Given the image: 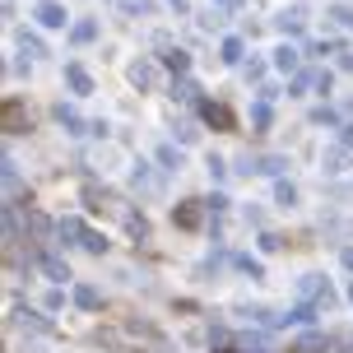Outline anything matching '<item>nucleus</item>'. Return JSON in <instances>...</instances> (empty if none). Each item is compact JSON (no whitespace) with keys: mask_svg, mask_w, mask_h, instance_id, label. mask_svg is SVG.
Listing matches in <instances>:
<instances>
[{"mask_svg":"<svg viewBox=\"0 0 353 353\" xmlns=\"http://www.w3.org/2000/svg\"><path fill=\"white\" fill-rule=\"evenodd\" d=\"M172 5H176V10H186V0H172Z\"/></svg>","mask_w":353,"mask_h":353,"instance_id":"e433bc0d","label":"nucleus"},{"mask_svg":"<svg viewBox=\"0 0 353 353\" xmlns=\"http://www.w3.org/2000/svg\"><path fill=\"white\" fill-rule=\"evenodd\" d=\"M210 5H219V10H237L242 0H210Z\"/></svg>","mask_w":353,"mask_h":353,"instance_id":"72a5a7b5","label":"nucleus"},{"mask_svg":"<svg viewBox=\"0 0 353 353\" xmlns=\"http://www.w3.org/2000/svg\"><path fill=\"white\" fill-rule=\"evenodd\" d=\"M344 265H349V270H353V247H344Z\"/></svg>","mask_w":353,"mask_h":353,"instance_id":"c9c22d12","label":"nucleus"},{"mask_svg":"<svg viewBox=\"0 0 353 353\" xmlns=\"http://www.w3.org/2000/svg\"><path fill=\"white\" fill-rule=\"evenodd\" d=\"M298 293L307 302H316L321 312H330V307H335V293H330V283L321 279V274H302V279H298Z\"/></svg>","mask_w":353,"mask_h":353,"instance_id":"7ed1b4c3","label":"nucleus"},{"mask_svg":"<svg viewBox=\"0 0 353 353\" xmlns=\"http://www.w3.org/2000/svg\"><path fill=\"white\" fill-rule=\"evenodd\" d=\"M19 47H23V52H28V56H47V47H42V37H33V33H28V28L19 33Z\"/></svg>","mask_w":353,"mask_h":353,"instance_id":"393cba45","label":"nucleus"},{"mask_svg":"<svg viewBox=\"0 0 353 353\" xmlns=\"http://www.w3.org/2000/svg\"><path fill=\"white\" fill-rule=\"evenodd\" d=\"M93 37H98V23H93V19H79V23L70 28V42H74V47H84V42H93Z\"/></svg>","mask_w":353,"mask_h":353,"instance_id":"f3484780","label":"nucleus"},{"mask_svg":"<svg viewBox=\"0 0 353 353\" xmlns=\"http://www.w3.org/2000/svg\"><path fill=\"white\" fill-rule=\"evenodd\" d=\"M130 79L140 88H154V65H149V61H135V65H130Z\"/></svg>","mask_w":353,"mask_h":353,"instance_id":"aec40b11","label":"nucleus"},{"mask_svg":"<svg viewBox=\"0 0 353 353\" xmlns=\"http://www.w3.org/2000/svg\"><path fill=\"white\" fill-rule=\"evenodd\" d=\"M65 79H70V88H74V93H93V79H88V70H84V65H65Z\"/></svg>","mask_w":353,"mask_h":353,"instance_id":"2eb2a0df","label":"nucleus"},{"mask_svg":"<svg viewBox=\"0 0 353 353\" xmlns=\"http://www.w3.org/2000/svg\"><path fill=\"white\" fill-rule=\"evenodd\" d=\"M251 125H256V130H270V103H265V98L251 107Z\"/></svg>","mask_w":353,"mask_h":353,"instance_id":"bb28decb","label":"nucleus"},{"mask_svg":"<svg viewBox=\"0 0 353 353\" xmlns=\"http://www.w3.org/2000/svg\"><path fill=\"white\" fill-rule=\"evenodd\" d=\"M176 228H200V200H186V205H176Z\"/></svg>","mask_w":353,"mask_h":353,"instance_id":"f8f14e48","label":"nucleus"},{"mask_svg":"<svg viewBox=\"0 0 353 353\" xmlns=\"http://www.w3.org/2000/svg\"><path fill=\"white\" fill-rule=\"evenodd\" d=\"M312 121H316V125H335L339 117H335V112H330V107H321V112H312Z\"/></svg>","mask_w":353,"mask_h":353,"instance_id":"2f4dec72","label":"nucleus"},{"mask_svg":"<svg viewBox=\"0 0 353 353\" xmlns=\"http://www.w3.org/2000/svg\"><path fill=\"white\" fill-rule=\"evenodd\" d=\"M56 121L65 125V130H70V135H93V125H88L84 117H79V112H74V107H65V103L56 107Z\"/></svg>","mask_w":353,"mask_h":353,"instance_id":"0eeeda50","label":"nucleus"},{"mask_svg":"<svg viewBox=\"0 0 353 353\" xmlns=\"http://www.w3.org/2000/svg\"><path fill=\"white\" fill-rule=\"evenodd\" d=\"M344 144H349V149H353V121L344 125Z\"/></svg>","mask_w":353,"mask_h":353,"instance_id":"f704fd0d","label":"nucleus"},{"mask_svg":"<svg viewBox=\"0 0 353 353\" xmlns=\"http://www.w3.org/2000/svg\"><path fill=\"white\" fill-rule=\"evenodd\" d=\"M14 321L23 325V330H37V335H52V330H56L47 316H37V312H28V307H14Z\"/></svg>","mask_w":353,"mask_h":353,"instance_id":"9d476101","label":"nucleus"},{"mask_svg":"<svg viewBox=\"0 0 353 353\" xmlns=\"http://www.w3.org/2000/svg\"><path fill=\"white\" fill-rule=\"evenodd\" d=\"M321 163H325V172H330V176H339V172H349L353 149H349V144H335V149H330V154H325Z\"/></svg>","mask_w":353,"mask_h":353,"instance_id":"6e6552de","label":"nucleus"},{"mask_svg":"<svg viewBox=\"0 0 353 353\" xmlns=\"http://www.w3.org/2000/svg\"><path fill=\"white\" fill-rule=\"evenodd\" d=\"M274 205H283V210L298 205V186H293V181H279V186H274Z\"/></svg>","mask_w":353,"mask_h":353,"instance_id":"412c9836","label":"nucleus"},{"mask_svg":"<svg viewBox=\"0 0 353 353\" xmlns=\"http://www.w3.org/2000/svg\"><path fill=\"white\" fill-rule=\"evenodd\" d=\"M237 265H242V270H247L251 279H261V274H265V270H261V261H251V256H237Z\"/></svg>","mask_w":353,"mask_h":353,"instance_id":"7c9ffc66","label":"nucleus"},{"mask_svg":"<svg viewBox=\"0 0 353 353\" xmlns=\"http://www.w3.org/2000/svg\"><path fill=\"white\" fill-rule=\"evenodd\" d=\"M98 339L103 344H112V349H163V335L154 330V325H140V321H130V325H107V330H98Z\"/></svg>","mask_w":353,"mask_h":353,"instance_id":"f257e3e1","label":"nucleus"},{"mask_svg":"<svg viewBox=\"0 0 353 353\" xmlns=\"http://www.w3.org/2000/svg\"><path fill=\"white\" fill-rule=\"evenodd\" d=\"M176 140H181V144H191V140H195V130H191V121H176Z\"/></svg>","mask_w":353,"mask_h":353,"instance_id":"473e14b6","label":"nucleus"},{"mask_svg":"<svg viewBox=\"0 0 353 353\" xmlns=\"http://www.w3.org/2000/svg\"><path fill=\"white\" fill-rule=\"evenodd\" d=\"M302 23H307V19H302V10H283V14H279V28H283V33H302Z\"/></svg>","mask_w":353,"mask_h":353,"instance_id":"4be33fe9","label":"nucleus"},{"mask_svg":"<svg viewBox=\"0 0 353 353\" xmlns=\"http://www.w3.org/2000/svg\"><path fill=\"white\" fill-rule=\"evenodd\" d=\"M159 163L168 168V172H181V149H172V144H163V149H159Z\"/></svg>","mask_w":353,"mask_h":353,"instance_id":"5701e85b","label":"nucleus"},{"mask_svg":"<svg viewBox=\"0 0 353 353\" xmlns=\"http://www.w3.org/2000/svg\"><path fill=\"white\" fill-rule=\"evenodd\" d=\"M37 23L42 28H65V5L61 0H42L37 5Z\"/></svg>","mask_w":353,"mask_h":353,"instance_id":"423d86ee","label":"nucleus"},{"mask_svg":"<svg viewBox=\"0 0 353 353\" xmlns=\"http://www.w3.org/2000/svg\"><path fill=\"white\" fill-rule=\"evenodd\" d=\"M330 19L344 23V28H353V5H330Z\"/></svg>","mask_w":353,"mask_h":353,"instance_id":"c85d7f7f","label":"nucleus"},{"mask_svg":"<svg viewBox=\"0 0 353 353\" xmlns=\"http://www.w3.org/2000/svg\"><path fill=\"white\" fill-rule=\"evenodd\" d=\"M19 125H23V107L10 98V103H5V130H19Z\"/></svg>","mask_w":353,"mask_h":353,"instance_id":"a878e982","label":"nucleus"},{"mask_svg":"<svg viewBox=\"0 0 353 353\" xmlns=\"http://www.w3.org/2000/svg\"><path fill=\"white\" fill-rule=\"evenodd\" d=\"M37 265H42V274H47V279H56V283H65V279H70V265L61 261L56 251H37Z\"/></svg>","mask_w":353,"mask_h":353,"instance_id":"20e7f679","label":"nucleus"},{"mask_svg":"<svg viewBox=\"0 0 353 353\" xmlns=\"http://www.w3.org/2000/svg\"><path fill=\"white\" fill-rule=\"evenodd\" d=\"M19 195H23V181H19V172H14V163L5 159V200H10V205H14Z\"/></svg>","mask_w":353,"mask_h":353,"instance_id":"a211bd4d","label":"nucleus"},{"mask_svg":"<svg viewBox=\"0 0 353 353\" xmlns=\"http://www.w3.org/2000/svg\"><path fill=\"white\" fill-rule=\"evenodd\" d=\"M195 93H200V88H195L191 79H176V98H181V103H195Z\"/></svg>","mask_w":353,"mask_h":353,"instance_id":"c756f323","label":"nucleus"},{"mask_svg":"<svg viewBox=\"0 0 353 353\" xmlns=\"http://www.w3.org/2000/svg\"><path fill=\"white\" fill-rule=\"evenodd\" d=\"M56 237H65V242H74V247H84V237H88V228L84 223H79V219H61V223H56Z\"/></svg>","mask_w":353,"mask_h":353,"instance_id":"ddd939ff","label":"nucleus"},{"mask_svg":"<svg viewBox=\"0 0 353 353\" xmlns=\"http://www.w3.org/2000/svg\"><path fill=\"white\" fill-rule=\"evenodd\" d=\"M223 61H228V65L242 61V37H228V42H223Z\"/></svg>","mask_w":353,"mask_h":353,"instance_id":"cd10ccee","label":"nucleus"},{"mask_svg":"<svg viewBox=\"0 0 353 353\" xmlns=\"http://www.w3.org/2000/svg\"><path fill=\"white\" fill-rule=\"evenodd\" d=\"M28 228H33V237H37V251H47L52 247V232H61V228H52L47 214H37V210H28Z\"/></svg>","mask_w":353,"mask_h":353,"instance_id":"39448f33","label":"nucleus"},{"mask_svg":"<svg viewBox=\"0 0 353 353\" xmlns=\"http://www.w3.org/2000/svg\"><path fill=\"white\" fill-rule=\"evenodd\" d=\"M321 349H330V335L325 330H307V335L293 339V353H321Z\"/></svg>","mask_w":353,"mask_h":353,"instance_id":"1a4fd4ad","label":"nucleus"},{"mask_svg":"<svg viewBox=\"0 0 353 353\" xmlns=\"http://www.w3.org/2000/svg\"><path fill=\"white\" fill-rule=\"evenodd\" d=\"M74 302H79L84 312H98V307H103V293H98L93 283H79V288H74Z\"/></svg>","mask_w":353,"mask_h":353,"instance_id":"4468645a","label":"nucleus"},{"mask_svg":"<svg viewBox=\"0 0 353 353\" xmlns=\"http://www.w3.org/2000/svg\"><path fill=\"white\" fill-rule=\"evenodd\" d=\"M135 186H140V191H159V176L149 172V163H140V168H135Z\"/></svg>","mask_w":353,"mask_h":353,"instance_id":"b1692460","label":"nucleus"},{"mask_svg":"<svg viewBox=\"0 0 353 353\" xmlns=\"http://www.w3.org/2000/svg\"><path fill=\"white\" fill-rule=\"evenodd\" d=\"M163 65H168L172 74H186V70H191V56L181 52V47H168V56H163Z\"/></svg>","mask_w":353,"mask_h":353,"instance_id":"dca6fc26","label":"nucleus"},{"mask_svg":"<svg viewBox=\"0 0 353 353\" xmlns=\"http://www.w3.org/2000/svg\"><path fill=\"white\" fill-rule=\"evenodd\" d=\"M349 302H353V283H349Z\"/></svg>","mask_w":353,"mask_h":353,"instance_id":"4c0bfd02","label":"nucleus"},{"mask_svg":"<svg viewBox=\"0 0 353 353\" xmlns=\"http://www.w3.org/2000/svg\"><path fill=\"white\" fill-rule=\"evenodd\" d=\"M200 117L210 125H219V130H232V112L223 103H200Z\"/></svg>","mask_w":353,"mask_h":353,"instance_id":"9b49d317","label":"nucleus"},{"mask_svg":"<svg viewBox=\"0 0 353 353\" xmlns=\"http://www.w3.org/2000/svg\"><path fill=\"white\" fill-rule=\"evenodd\" d=\"M283 168H288V159H283V154H242V159H237V172L242 176H251V172H261V176H279Z\"/></svg>","mask_w":353,"mask_h":353,"instance_id":"f03ea898","label":"nucleus"},{"mask_svg":"<svg viewBox=\"0 0 353 353\" xmlns=\"http://www.w3.org/2000/svg\"><path fill=\"white\" fill-rule=\"evenodd\" d=\"M274 65H279L283 74H298V65H302V56L293 52V47H279V52H274Z\"/></svg>","mask_w":353,"mask_h":353,"instance_id":"6ab92c4d","label":"nucleus"}]
</instances>
